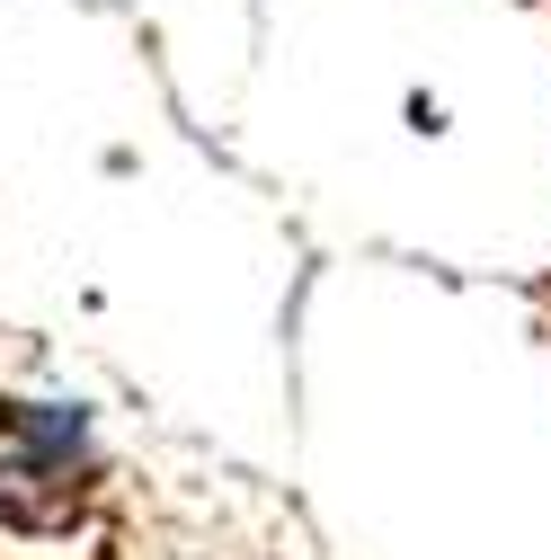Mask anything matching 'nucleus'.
<instances>
[{"label": "nucleus", "instance_id": "2", "mask_svg": "<svg viewBox=\"0 0 551 560\" xmlns=\"http://www.w3.org/2000/svg\"><path fill=\"white\" fill-rule=\"evenodd\" d=\"M0 436H10L19 463H36V471H90V418H81V409L0 400Z\"/></svg>", "mask_w": 551, "mask_h": 560}, {"label": "nucleus", "instance_id": "1", "mask_svg": "<svg viewBox=\"0 0 551 560\" xmlns=\"http://www.w3.org/2000/svg\"><path fill=\"white\" fill-rule=\"evenodd\" d=\"M90 471H36V463H0V525H19V534H72V516L90 508Z\"/></svg>", "mask_w": 551, "mask_h": 560}]
</instances>
